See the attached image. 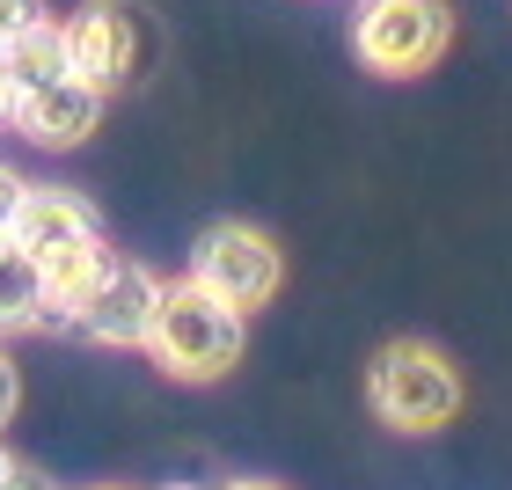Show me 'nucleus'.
Returning <instances> with one entry per match:
<instances>
[{
  "instance_id": "f257e3e1",
  "label": "nucleus",
  "mask_w": 512,
  "mask_h": 490,
  "mask_svg": "<svg viewBox=\"0 0 512 490\" xmlns=\"http://www.w3.org/2000/svg\"><path fill=\"white\" fill-rule=\"evenodd\" d=\"M249 352V315L227 308L198 286V278H169L161 286V308H154V337H147V359L169 373V381H227Z\"/></svg>"
},
{
  "instance_id": "f03ea898",
  "label": "nucleus",
  "mask_w": 512,
  "mask_h": 490,
  "mask_svg": "<svg viewBox=\"0 0 512 490\" xmlns=\"http://www.w3.org/2000/svg\"><path fill=\"white\" fill-rule=\"evenodd\" d=\"M461 403H469L461 366L425 337H388L381 352L366 359V410H374L388 432H403V439L447 432L461 417Z\"/></svg>"
},
{
  "instance_id": "7ed1b4c3",
  "label": "nucleus",
  "mask_w": 512,
  "mask_h": 490,
  "mask_svg": "<svg viewBox=\"0 0 512 490\" xmlns=\"http://www.w3.org/2000/svg\"><path fill=\"white\" fill-rule=\"evenodd\" d=\"M454 8L447 0H359L352 8V59L381 81H417L447 59Z\"/></svg>"
},
{
  "instance_id": "20e7f679",
  "label": "nucleus",
  "mask_w": 512,
  "mask_h": 490,
  "mask_svg": "<svg viewBox=\"0 0 512 490\" xmlns=\"http://www.w3.org/2000/svg\"><path fill=\"white\" fill-rule=\"evenodd\" d=\"M183 278H198L213 300H227V308H271L278 286H286V249H278L264 227H249V220H213L205 235L191 242V271Z\"/></svg>"
},
{
  "instance_id": "39448f33",
  "label": "nucleus",
  "mask_w": 512,
  "mask_h": 490,
  "mask_svg": "<svg viewBox=\"0 0 512 490\" xmlns=\"http://www.w3.org/2000/svg\"><path fill=\"white\" fill-rule=\"evenodd\" d=\"M59 30H66V74L103 88V96L125 88L147 59V22H139L132 0H81Z\"/></svg>"
},
{
  "instance_id": "423d86ee",
  "label": "nucleus",
  "mask_w": 512,
  "mask_h": 490,
  "mask_svg": "<svg viewBox=\"0 0 512 490\" xmlns=\"http://www.w3.org/2000/svg\"><path fill=\"white\" fill-rule=\"evenodd\" d=\"M161 286H169V278L147 271L139 256H110V271L96 278V293L74 308V337L103 344V352H147Z\"/></svg>"
},
{
  "instance_id": "0eeeda50",
  "label": "nucleus",
  "mask_w": 512,
  "mask_h": 490,
  "mask_svg": "<svg viewBox=\"0 0 512 490\" xmlns=\"http://www.w3.org/2000/svg\"><path fill=\"white\" fill-rule=\"evenodd\" d=\"M8 242L30 249L37 264H52V256L81 249V242H103V220H96V205H88L81 191H66V183H30V198H22Z\"/></svg>"
},
{
  "instance_id": "6e6552de",
  "label": "nucleus",
  "mask_w": 512,
  "mask_h": 490,
  "mask_svg": "<svg viewBox=\"0 0 512 490\" xmlns=\"http://www.w3.org/2000/svg\"><path fill=\"white\" fill-rule=\"evenodd\" d=\"M103 88H88V81H52V88H37V96H22L15 103V132L30 139V147H52V154H66V147H81V139H96V125H103Z\"/></svg>"
},
{
  "instance_id": "1a4fd4ad",
  "label": "nucleus",
  "mask_w": 512,
  "mask_h": 490,
  "mask_svg": "<svg viewBox=\"0 0 512 490\" xmlns=\"http://www.w3.org/2000/svg\"><path fill=\"white\" fill-rule=\"evenodd\" d=\"M30 330H59L52 293H44V264L30 249L0 242V337H30Z\"/></svg>"
},
{
  "instance_id": "9d476101",
  "label": "nucleus",
  "mask_w": 512,
  "mask_h": 490,
  "mask_svg": "<svg viewBox=\"0 0 512 490\" xmlns=\"http://www.w3.org/2000/svg\"><path fill=\"white\" fill-rule=\"evenodd\" d=\"M0 59H8L15 103L37 96V88H52V81H66V30H59V15H44L37 30H22L15 44H0Z\"/></svg>"
},
{
  "instance_id": "9b49d317",
  "label": "nucleus",
  "mask_w": 512,
  "mask_h": 490,
  "mask_svg": "<svg viewBox=\"0 0 512 490\" xmlns=\"http://www.w3.org/2000/svg\"><path fill=\"white\" fill-rule=\"evenodd\" d=\"M22 198H30V176H22L15 161H0V242L15 235V213H22Z\"/></svg>"
},
{
  "instance_id": "f8f14e48",
  "label": "nucleus",
  "mask_w": 512,
  "mask_h": 490,
  "mask_svg": "<svg viewBox=\"0 0 512 490\" xmlns=\"http://www.w3.org/2000/svg\"><path fill=\"white\" fill-rule=\"evenodd\" d=\"M44 15H52L44 0H0V44H15L22 30H37Z\"/></svg>"
},
{
  "instance_id": "ddd939ff",
  "label": "nucleus",
  "mask_w": 512,
  "mask_h": 490,
  "mask_svg": "<svg viewBox=\"0 0 512 490\" xmlns=\"http://www.w3.org/2000/svg\"><path fill=\"white\" fill-rule=\"evenodd\" d=\"M15 403H22V373H15V359L0 352V425L15 417Z\"/></svg>"
},
{
  "instance_id": "4468645a",
  "label": "nucleus",
  "mask_w": 512,
  "mask_h": 490,
  "mask_svg": "<svg viewBox=\"0 0 512 490\" xmlns=\"http://www.w3.org/2000/svg\"><path fill=\"white\" fill-rule=\"evenodd\" d=\"M0 490H59V483L44 476V469H30V461H15V469L0 476Z\"/></svg>"
},
{
  "instance_id": "2eb2a0df",
  "label": "nucleus",
  "mask_w": 512,
  "mask_h": 490,
  "mask_svg": "<svg viewBox=\"0 0 512 490\" xmlns=\"http://www.w3.org/2000/svg\"><path fill=\"white\" fill-rule=\"evenodd\" d=\"M220 490H278V483H264V476H235V483H220Z\"/></svg>"
},
{
  "instance_id": "dca6fc26",
  "label": "nucleus",
  "mask_w": 512,
  "mask_h": 490,
  "mask_svg": "<svg viewBox=\"0 0 512 490\" xmlns=\"http://www.w3.org/2000/svg\"><path fill=\"white\" fill-rule=\"evenodd\" d=\"M15 469V454H8V439H0V476H8Z\"/></svg>"
},
{
  "instance_id": "f3484780",
  "label": "nucleus",
  "mask_w": 512,
  "mask_h": 490,
  "mask_svg": "<svg viewBox=\"0 0 512 490\" xmlns=\"http://www.w3.org/2000/svg\"><path fill=\"white\" fill-rule=\"evenodd\" d=\"M161 490H198V483H161Z\"/></svg>"
},
{
  "instance_id": "a211bd4d",
  "label": "nucleus",
  "mask_w": 512,
  "mask_h": 490,
  "mask_svg": "<svg viewBox=\"0 0 512 490\" xmlns=\"http://www.w3.org/2000/svg\"><path fill=\"white\" fill-rule=\"evenodd\" d=\"M96 490H125V483H96Z\"/></svg>"
}]
</instances>
